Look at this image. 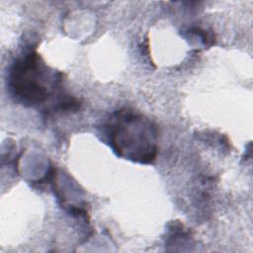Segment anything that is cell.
Wrapping results in <instances>:
<instances>
[{
    "label": "cell",
    "mask_w": 253,
    "mask_h": 253,
    "mask_svg": "<svg viewBox=\"0 0 253 253\" xmlns=\"http://www.w3.org/2000/svg\"><path fill=\"white\" fill-rule=\"evenodd\" d=\"M49 71L35 51L18 58L11 67L9 87L18 101L28 106L44 102L53 88Z\"/></svg>",
    "instance_id": "7a4b0ae2"
},
{
    "label": "cell",
    "mask_w": 253,
    "mask_h": 253,
    "mask_svg": "<svg viewBox=\"0 0 253 253\" xmlns=\"http://www.w3.org/2000/svg\"><path fill=\"white\" fill-rule=\"evenodd\" d=\"M110 145L121 157L151 163L157 154V129L151 121L129 110L115 113L103 126Z\"/></svg>",
    "instance_id": "6da1fadb"
}]
</instances>
